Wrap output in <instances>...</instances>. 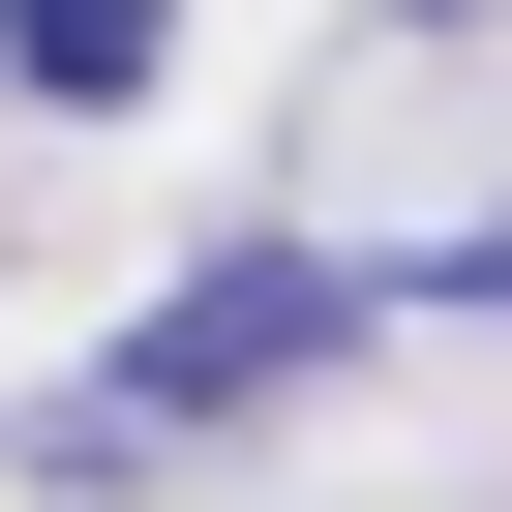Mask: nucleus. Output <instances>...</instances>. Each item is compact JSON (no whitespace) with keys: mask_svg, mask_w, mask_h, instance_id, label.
I'll use <instances>...</instances> for the list:
<instances>
[{"mask_svg":"<svg viewBox=\"0 0 512 512\" xmlns=\"http://www.w3.org/2000/svg\"><path fill=\"white\" fill-rule=\"evenodd\" d=\"M392 302H482V332H512V211H482V241H422V272H392Z\"/></svg>","mask_w":512,"mask_h":512,"instance_id":"7ed1b4c3","label":"nucleus"},{"mask_svg":"<svg viewBox=\"0 0 512 512\" xmlns=\"http://www.w3.org/2000/svg\"><path fill=\"white\" fill-rule=\"evenodd\" d=\"M362 332H392V272H362V241H211V272L121 332V392H151V422H272V392H332Z\"/></svg>","mask_w":512,"mask_h":512,"instance_id":"f257e3e1","label":"nucleus"},{"mask_svg":"<svg viewBox=\"0 0 512 512\" xmlns=\"http://www.w3.org/2000/svg\"><path fill=\"white\" fill-rule=\"evenodd\" d=\"M0 61H31V121H121L181 61V0H0Z\"/></svg>","mask_w":512,"mask_h":512,"instance_id":"f03ea898","label":"nucleus"}]
</instances>
